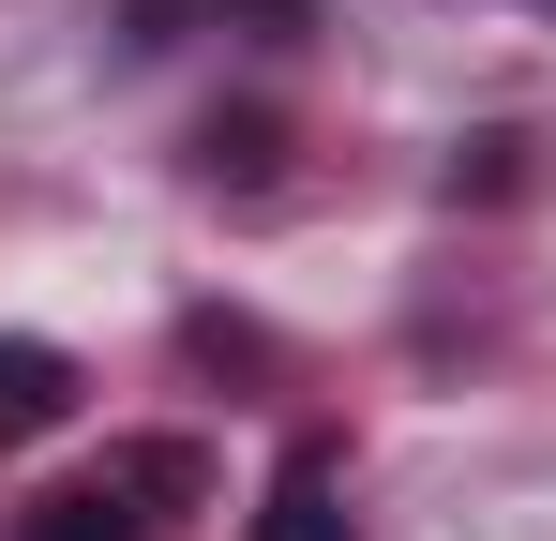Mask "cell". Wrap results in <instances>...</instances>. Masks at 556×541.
<instances>
[{
  "label": "cell",
  "mask_w": 556,
  "mask_h": 541,
  "mask_svg": "<svg viewBox=\"0 0 556 541\" xmlns=\"http://www.w3.org/2000/svg\"><path fill=\"white\" fill-rule=\"evenodd\" d=\"M61 422H76V361L30 347V331H0V451H15V437H61Z\"/></svg>",
  "instance_id": "6da1fadb"
},
{
  "label": "cell",
  "mask_w": 556,
  "mask_h": 541,
  "mask_svg": "<svg viewBox=\"0 0 556 541\" xmlns=\"http://www.w3.org/2000/svg\"><path fill=\"white\" fill-rule=\"evenodd\" d=\"M15 541H151V512L91 466V481H61V496H30V512H15Z\"/></svg>",
  "instance_id": "7a4b0ae2"
},
{
  "label": "cell",
  "mask_w": 556,
  "mask_h": 541,
  "mask_svg": "<svg viewBox=\"0 0 556 541\" xmlns=\"http://www.w3.org/2000/svg\"><path fill=\"white\" fill-rule=\"evenodd\" d=\"M105 481L166 527V512H195V496H211V451H195V437H136V451H105Z\"/></svg>",
  "instance_id": "3957f363"
},
{
  "label": "cell",
  "mask_w": 556,
  "mask_h": 541,
  "mask_svg": "<svg viewBox=\"0 0 556 541\" xmlns=\"http://www.w3.org/2000/svg\"><path fill=\"white\" fill-rule=\"evenodd\" d=\"M256 541H362L346 512H331V451H286V481L256 496Z\"/></svg>",
  "instance_id": "277c9868"
},
{
  "label": "cell",
  "mask_w": 556,
  "mask_h": 541,
  "mask_svg": "<svg viewBox=\"0 0 556 541\" xmlns=\"http://www.w3.org/2000/svg\"><path fill=\"white\" fill-rule=\"evenodd\" d=\"M271 121H256V105H241V121H211V136H195V180H241V196H256V180H271Z\"/></svg>",
  "instance_id": "5b68a950"
},
{
  "label": "cell",
  "mask_w": 556,
  "mask_h": 541,
  "mask_svg": "<svg viewBox=\"0 0 556 541\" xmlns=\"http://www.w3.org/2000/svg\"><path fill=\"white\" fill-rule=\"evenodd\" d=\"M542 15H556V0H542Z\"/></svg>",
  "instance_id": "8992f818"
}]
</instances>
